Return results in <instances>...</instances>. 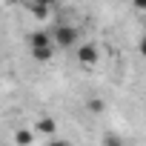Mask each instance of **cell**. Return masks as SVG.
Listing matches in <instances>:
<instances>
[{
  "label": "cell",
  "mask_w": 146,
  "mask_h": 146,
  "mask_svg": "<svg viewBox=\"0 0 146 146\" xmlns=\"http://www.w3.org/2000/svg\"><path fill=\"white\" fill-rule=\"evenodd\" d=\"M52 37H54V46H57V49H72V46L78 43L80 32H78V26L60 23V26H54V29H52Z\"/></svg>",
  "instance_id": "obj_1"
},
{
  "label": "cell",
  "mask_w": 146,
  "mask_h": 146,
  "mask_svg": "<svg viewBox=\"0 0 146 146\" xmlns=\"http://www.w3.org/2000/svg\"><path fill=\"white\" fill-rule=\"evenodd\" d=\"M78 63H80L83 69L98 66V63H100V46H98V43H83V46L78 49Z\"/></svg>",
  "instance_id": "obj_2"
},
{
  "label": "cell",
  "mask_w": 146,
  "mask_h": 146,
  "mask_svg": "<svg viewBox=\"0 0 146 146\" xmlns=\"http://www.w3.org/2000/svg\"><path fill=\"white\" fill-rule=\"evenodd\" d=\"M52 46H54L52 32L37 29V32H32V35H29V49H52Z\"/></svg>",
  "instance_id": "obj_3"
},
{
  "label": "cell",
  "mask_w": 146,
  "mask_h": 146,
  "mask_svg": "<svg viewBox=\"0 0 146 146\" xmlns=\"http://www.w3.org/2000/svg\"><path fill=\"white\" fill-rule=\"evenodd\" d=\"M26 9L37 17V20H46L49 15H52V6H46V3H37V0H26Z\"/></svg>",
  "instance_id": "obj_4"
},
{
  "label": "cell",
  "mask_w": 146,
  "mask_h": 146,
  "mask_svg": "<svg viewBox=\"0 0 146 146\" xmlns=\"http://www.w3.org/2000/svg\"><path fill=\"white\" fill-rule=\"evenodd\" d=\"M35 132H37V135H54V132H57L54 117H40V120L35 123Z\"/></svg>",
  "instance_id": "obj_5"
},
{
  "label": "cell",
  "mask_w": 146,
  "mask_h": 146,
  "mask_svg": "<svg viewBox=\"0 0 146 146\" xmlns=\"http://www.w3.org/2000/svg\"><path fill=\"white\" fill-rule=\"evenodd\" d=\"M100 146H126V140H123L117 132H106V135L100 137Z\"/></svg>",
  "instance_id": "obj_6"
},
{
  "label": "cell",
  "mask_w": 146,
  "mask_h": 146,
  "mask_svg": "<svg viewBox=\"0 0 146 146\" xmlns=\"http://www.w3.org/2000/svg\"><path fill=\"white\" fill-rule=\"evenodd\" d=\"M54 49H57V46H52V49H32V57H35L37 63H46V60L54 57Z\"/></svg>",
  "instance_id": "obj_7"
},
{
  "label": "cell",
  "mask_w": 146,
  "mask_h": 146,
  "mask_svg": "<svg viewBox=\"0 0 146 146\" xmlns=\"http://www.w3.org/2000/svg\"><path fill=\"white\" fill-rule=\"evenodd\" d=\"M32 140H35L32 129H20V132H15V143H17V146H29Z\"/></svg>",
  "instance_id": "obj_8"
},
{
  "label": "cell",
  "mask_w": 146,
  "mask_h": 146,
  "mask_svg": "<svg viewBox=\"0 0 146 146\" xmlns=\"http://www.w3.org/2000/svg\"><path fill=\"white\" fill-rule=\"evenodd\" d=\"M86 109H89V112H95V115H100V112L106 109V103H103L100 98H89V100H86Z\"/></svg>",
  "instance_id": "obj_9"
},
{
  "label": "cell",
  "mask_w": 146,
  "mask_h": 146,
  "mask_svg": "<svg viewBox=\"0 0 146 146\" xmlns=\"http://www.w3.org/2000/svg\"><path fill=\"white\" fill-rule=\"evenodd\" d=\"M132 6H135L137 12H146V0H132Z\"/></svg>",
  "instance_id": "obj_10"
},
{
  "label": "cell",
  "mask_w": 146,
  "mask_h": 146,
  "mask_svg": "<svg viewBox=\"0 0 146 146\" xmlns=\"http://www.w3.org/2000/svg\"><path fill=\"white\" fill-rule=\"evenodd\" d=\"M137 52H140V54H143V57H146V35H143V37H140V43H137Z\"/></svg>",
  "instance_id": "obj_11"
},
{
  "label": "cell",
  "mask_w": 146,
  "mask_h": 146,
  "mask_svg": "<svg viewBox=\"0 0 146 146\" xmlns=\"http://www.w3.org/2000/svg\"><path fill=\"white\" fill-rule=\"evenodd\" d=\"M46 146H72V143H69V140H49Z\"/></svg>",
  "instance_id": "obj_12"
},
{
  "label": "cell",
  "mask_w": 146,
  "mask_h": 146,
  "mask_svg": "<svg viewBox=\"0 0 146 146\" xmlns=\"http://www.w3.org/2000/svg\"><path fill=\"white\" fill-rule=\"evenodd\" d=\"M37 3H46V6H52V9H54V3H57V0H37Z\"/></svg>",
  "instance_id": "obj_13"
},
{
  "label": "cell",
  "mask_w": 146,
  "mask_h": 146,
  "mask_svg": "<svg viewBox=\"0 0 146 146\" xmlns=\"http://www.w3.org/2000/svg\"><path fill=\"white\" fill-rule=\"evenodd\" d=\"M143 35H146V20H143Z\"/></svg>",
  "instance_id": "obj_14"
}]
</instances>
